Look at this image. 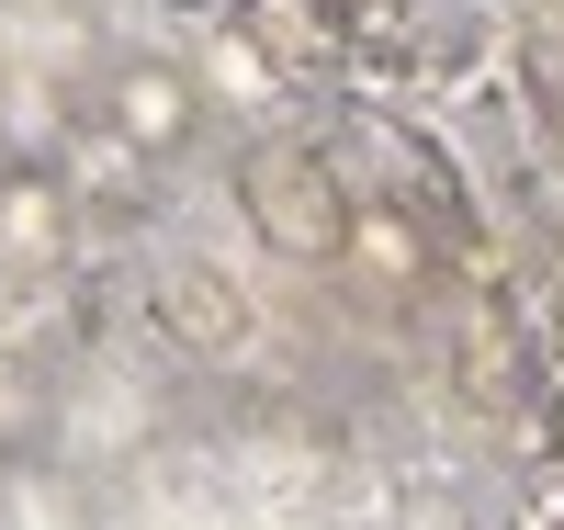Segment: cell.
Masks as SVG:
<instances>
[{
  "mask_svg": "<svg viewBox=\"0 0 564 530\" xmlns=\"http://www.w3.org/2000/svg\"><path fill=\"white\" fill-rule=\"evenodd\" d=\"M452 383H463V396H486V407H508V396L542 383V372H531V339H520L508 316H475V327L452 339Z\"/></svg>",
  "mask_w": 564,
  "mask_h": 530,
  "instance_id": "8992f818",
  "label": "cell"
},
{
  "mask_svg": "<svg viewBox=\"0 0 564 530\" xmlns=\"http://www.w3.org/2000/svg\"><path fill=\"white\" fill-rule=\"evenodd\" d=\"M204 68H215V90H226V102H282V68H271V45H260L249 23L204 34Z\"/></svg>",
  "mask_w": 564,
  "mask_h": 530,
  "instance_id": "52a82bcc",
  "label": "cell"
},
{
  "mask_svg": "<svg viewBox=\"0 0 564 530\" xmlns=\"http://www.w3.org/2000/svg\"><path fill=\"white\" fill-rule=\"evenodd\" d=\"M238 12H249V0H238Z\"/></svg>",
  "mask_w": 564,
  "mask_h": 530,
  "instance_id": "5bb4252c",
  "label": "cell"
},
{
  "mask_svg": "<svg viewBox=\"0 0 564 530\" xmlns=\"http://www.w3.org/2000/svg\"><path fill=\"white\" fill-rule=\"evenodd\" d=\"M520 530H564V463H531V497H520Z\"/></svg>",
  "mask_w": 564,
  "mask_h": 530,
  "instance_id": "ba28073f",
  "label": "cell"
},
{
  "mask_svg": "<svg viewBox=\"0 0 564 530\" xmlns=\"http://www.w3.org/2000/svg\"><path fill=\"white\" fill-rule=\"evenodd\" d=\"M542 102H553V136H564V57L542 68Z\"/></svg>",
  "mask_w": 564,
  "mask_h": 530,
  "instance_id": "7c38bea8",
  "label": "cell"
},
{
  "mask_svg": "<svg viewBox=\"0 0 564 530\" xmlns=\"http://www.w3.org/2000/svg\"><path fill=\"white\" fill-rule=\"evenodd\" d=\"M316 12H339V23H350V12H361V0H316Z\"/></svg>",
  "mask_w": 564,
  "mask_h": 530,
  "instance_id": "4fadbf2b",
  "label": "cell"
},
{
  "mask_svg": "<svg viewBox=\"0 0 564 530\" xmlns=\"http://www.w3.org/2000/svg\"><path fill=\"white\" fill-rule=\"evenodd\" d=\"M531 372H542V383H564V305H542V316H531Z\"/></svg>",
  "mask_w": 564,
  "mask_h": 530,
  "instance_id": "9c48e42d",
  "label": "cell"
},
{
  "mask_svg": "<svg viewBox=\"0 0 564 530\" xmlns=\"http://www.w3.org/2000/svg\"><path fill=\"white\" fill-rule=\"evenodd\" d=\"M68 215H79V192L57 159H12L0 170V249L12 260H68Z\"/></svg>",
  "mask_w": 564,
  "mask_h": 530,
  "instance_id": "5b68a950",
  "label": "cell"
},
{
  "mask_svg": "<svg viewBox=\"0 0 564 530\" xmlns=\"http://www.w3.org/2000/svg\"><path fill=\"white\" fill-rule=\"evenodd\" d=\"M148 12H159V23H193V34H226V23H238V0H148Z\"/></svg>",
  "mask_w": 564,
  "mask_h": 530,
  "instance_id": "30bf717a",
  "label": "cell"
},
{
  "mask_svg": "<svg viewBox=\"0 0 564 530\" xmlns=\"http://www.w3.org/2000/svg\"><path fill=\"white\" fill-rule=\"evenodd\" d=\"M531 418H542V441H531V463H564V383H542V407H531Z\"/></svg>",
  "mask_w": 564,
  "mask_h": 530,
  "instance_id": "8fae6325",
  "label": "cell"
},
{
  "mask_svg": "<svg viewBox=\"0 0 564 530\" xmlns=\"http://www.w3.org/2000/svg\"><path fill=\"white\" fill-rule=\"evenodd\" d=\"M238 215L282 260H339L350 192H339V170H327V148H305V136H249L238 148Z\"/></svg>",
  "mask_w": 564,
  "mask_h": 530,
  "instance_id": "6da1fadb",
  "label": "cell"
},
{
  "mask_svg": "<svg viewBox=\"0 0 564 530\" xmlns=\"http://www.w3.org/2000/svg\"><path fill=\"white\" fill-rule=\"evenodd\" d=\"M148 316H159V339L193 350V361H238V350L260 339L249 294H238L226 271H204V260H159V271H148Z\"/></svg>",
  "mask_w": 564,
  "mask_h": 530,
  "instance_id": "7a4b0ae2",
  "label": "cell"
},
{
  "mask_svg": "<svg viewBox=\"0 0 564 530\" xmlns=\"http://www.w3.org/2000/svg\"><path fill=\"white\" fill-rule=\"evenodd\" d=\"M102 125L124 136L135 159H181V148L204 136V90H193V68H170V57H113Z\"/></svg>",
  "mask_w": 564,
  "mask_h": 530,
  "instance_id": "3957f363",
  "label": "cell"
},
{
  "mask_svg": "<svg viewBox=\"0 0 564 530\" xmlns=\"http://www.w3.org/2000/svg\"><path fill=\"white\" fill-rule=\"evenodd\" d=\"M339 260L361 282H384V294H417V282L441 271V237L417 226L395 192H350V237H339Z\"/></svg>",
  "mask_w": 564,
  "mask_h": 530,
  "instance_id": "277c9868",
  "label": "cell"
}]
</instances>
